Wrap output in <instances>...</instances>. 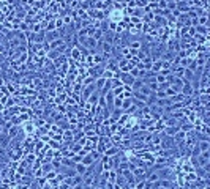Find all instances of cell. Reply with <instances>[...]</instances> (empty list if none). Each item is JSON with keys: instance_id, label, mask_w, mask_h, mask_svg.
<instances>
[{"instance_id": "1", "label": "cell", "mask_w": 210, "mask_h": 189, "mask_svg": "<svg viewBox=\"0 0 210 189\" xmlns=\"http://www.w3.org/2000/svg\"><path fill=\"white\" fill-rule=\"evenodd\" d=\"M196 161H198V165L199 167H204L210 162V151H201V155L196 158Z\"/></svg>"}, {"instance_id": "2", "label": "cell", "mask_w": 210, "mask_h": 189, "mask_svg": "<svg viewBox=\"0 0 210 189\" xmlns=\"http://www.w3.org/2000/svg\"><path fill=\"white\" fill-rule=\"evenodd\" d=\"M93 92H95V82L90 83V85H87V87H84V90H82V101H87L89 96L92 95Z\"/></svg>"}, {"instance_id": "3", "label": "cell", "mask_w": 210, "mask_h": 189, "mask_svg": "<svg viewBox=\"0 0 210 189\" xmlns=\"http://www.w3.org/2000/svg\"><path fill=\"white\" fill-rule=\"evenodd\" d=\"M11 142V139L8 137V134L6 132H3V134H0V146L5 150V148H8V145Z\"/></svg>"}, {"instance_id": "4", "label": "cell", "mask_w": 210, "mask_h": 189, "mask_svg": "<svg viewBox=\"0 0 210 189\" xmlns=\"http://www.w3.org/2000/svg\"><path fill=\"white\" fill-rule=\"evenodd\" d=\"M109 123H114L117 120H120V117H122V109H114L112 112H111V115H109Z\"/></svg>"}, {"instance_id": "5", "label": "cell", "mask_w": 210, "mask_h": 189, "mask_svg": "<svg viewBox=\"0 0 210 189\" xmlns=\"http://www.w3.org/2000/svg\"><path fill=\"white\" fill-rule=\"evenodd\" d=\"M196 22H198L199 27H207V24H208V14H207V13L201 14L199 17H196Z\"/></svg>"}, {"instance_id": "6", "label": "cell", "mask_w": 210, "mask_h": 189, "mask_svg": "<svg viewBox=\"0 0 210 189\" xmlns=\"http://www.w3.org/2000/svg\"><path fill=\"white\" fill-rule=\"evenodd\" d=\"M133 107V98H125V99L122 101V112H128L130 109Z\"/></svg>"}, {"instance_id": "7", "label": "cell", "mask_w": 210, "mask_h": 189, "mask_svg": "<svg viewBox=\"0 0 210 189\" xmlns=\"http://www.w3.org/2000/svg\"><path fill=\"white\" fill-rule=\"evenodd\" d=\"M60 164H62V165H65L66 169H73V167H74V162H73V159H71V158H68V156H63V158H60Z\"/></svg>"}, {"instance_id": "8", "label": "cell", "mask_w": 210, "mask_h": 189, "mask_svg": "<svg viewBox=\"0 0 210 189\" xmlns=\"http://www.w3.org/2000/svg\"><path fill=\"white\" fill-rule=\"evenodd\" d=\"M89 104H92V106H95V104H98V101H100V92H98V90H95V92L92 93L89 96Z\"/></svg>"}, {"instance_id": "9", "label": "cell", "mask_w": 210, "mask_h": 189, "mask_svg": "<svg viewBox=\"0 0 210 189\" xmlns=\"http://www.w3.org/2000/svg\"><path fill=\"white\" fill-rule=\"evenodd\" d=\"M118 153H120V151H118V148L112 145V146H108V148H106V151H104V156H108V158H112V156L118 155Z\"/></svg>"}, {"instance_id": "10", "label": "cell", "mask_w": 210, "mask_h": 189, "mask_svg": "<svg viewBox=\"0 0 210 189\" xmlns=\"http://www.w3.org/2000/svg\"><path fill=\"white\" fill-rule=\"evenodd\" d=\"M74 172H76V175H84L86 173V170H87V165H84L82 162H78V164H74Z\"/></svg>"}, {"instance_id": "11", "label": "cell", "mask_w": 210, "mask_h": 189, "mask_svg": "<svg viewBox=\"0 0 210 189\" xmlns=\"http://www.w3.org/2000/svg\"><path fill=\"white\" fill-rule=\"evenodd\" d=\"M106 80H108V79H104V77H96V79H95V88L98 90V92H100V90H103Z\"/></svg>"}, {"instance_id": "12", "label": "cell", "mask_w": 210, "mask_h": 189, "mask_svg": "<svg viewBox=\"0 0 210 189\" xmlns=\"http://www.w3.org/2000/svg\"><path fill=\"white\" fill-rule=\"evenodd\" d=\"M198 146L201 151H208L210 150V142L208 140H198Z\"/></svg>"}, {"instance_id": "13", "label": "cell", "mask_w": 210, "mask_h": 189, "mask_svg": "<svg viewBox=\"0 0 210 189\" xmlns=\"http://www.w3.org/2000/svg\"><path fill=\"white\" fill-rule=\"evenodd\" d=\"M6 134H8L10 139H16V136L19 134V128H18V126H11V128L6 131Z\"/></svg>"}, {"instance_id": "14", "label": "cell", "mask_w": 210, "mask_h": 189, "mask_svg": "<svg viewBox=\"0 0 210 189\" xmlns=\"http://www.w3.org/2000/svg\"><path fill=\"white\" fill-rule=\"evenodd\" d=\"M144 85V80L142 79H134V82L131 83V92H136V90H139Z\"/></svg>"}, {"instance_id": "15", "label": "cell", "mask_w": 210, "mask_h": 189, "mask_svg": "<svg viewBox=\"0 0 210 189\" xmlns=\"http://www.w3.org/2000/svg\"><path fill=\"white\" fill-rule=\"evenodd\" d=\"M136 92H137V93H141V95H144V96H147V98H149V96L152 95V92H150V88L147 87L145 83H144V85H142L141 88H139V90H136Z\"/></svg>"}, {"instance_id": "16", "label": "cell", "mask_w": 210, "mask_h": 189, "mask_svg": "<svg viewBox=\"0 0 210 189\" xmlns=\"http://www.w3.org/2000/svg\"><path fill=\"white\" fill-rule=\"evenodd\" d=\"M144 10H141V8H134L131 11V14H133V17H136V19H139V17H144Z\"/></svg>"}, {"instance_id": "17", "label": "cell", "mask_w": 210, "mask_h": 189, "mask_svg": "<svg viewBox=\"0 0 210 189\" xmlns=\"http://www.w3.org/2000/svg\"><path fill=\"white\" fill-rule=\"evenodd\" d=\"M60 57V54L57 51H49L47 52V60H57Z\"/></svg>"}, {"instance_id": "18", "label": "cell", "mask_w": 210, "mask_h": 189, "mask_svg": "<svg viewBox=\"0 0 210 189\" xmlns=\"http://www.w3.org/2000/svg\"><path fill=\"white\" fill-rule=\"evenodd\" d=\"M44 177H46V180L52 181V180H55V177H57V172H55V170H51V172H47Z\"/></svg>"}, {"instance_id": "19", "label": "cell", "mask_w": 210, "mask_h": 189, "mask_svg": "<svg viewBox=\"0 0 210 189\" xmlns=\"http://www.w3.org/2000/svg\"><path fill=\"white\" fill-rule=\"evenodd\" d=\"M41 170H43L44 173H47V172H51V170H52V164H49V162L46 164V162H44L43 165H41Z\"/></svg>"}, {"instance_id": "20", "label": "cell", "mask_w": 210, "mask_h": 189, "mask_svg": "<svg viewBox=\"0 0 210 189\" xmlns=\"http://www.w3.org/2000/svg\"><path fill=\"white\" fill-rule=\"evenodd\" d=\"M95 82V79L92 77V76H89V77H86V80L82 82V87H87V85H90V83H93Z\"/></svg>"}, {"instance_id": "21", "label": "cell", "mask_w": 210, "mask_h": 189, "mask_svg": "<svg viewBox=\"0 0 210 189\" xmlns=\"http://www.w3.org/2000/svg\"><path fill=\"white\" fill-rule=\"evenodd\" d=\"M49 145L52 146V148H59V145H60V142H57V140H51V139H49Z\"/></svg>"}, {"instance_id": "22", "label": "cell", "mask_w": 210, "mask_h": 189, "mask_svg": "<svg viewBox=\"0 0 210 189\" xmlns=\"http://www.w3.org/2000/svg\"><path fill=\"white\" fill-rule=\"evenodd\" d=\"M41 173H43V170H41V169H40V170H37V178H40V177H41Z\"/></svg>"}]
</instances>
